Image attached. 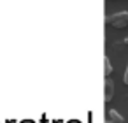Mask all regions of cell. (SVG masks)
Wrapping results in <instances>:
<instances>
[{"label": "cell", "instance_id": "obj_1", "mask_svg": "<svg viewBox=\"0 0 128 123\" xmlns=\"http://www.w3.org/2000/svg\"><path fill=\"white\" fill-rule=\"evenodd\" d=\"M105 23L112 25L114 28H124V27H128V11H121V13H116L112 16H107Z\"/></svg>", "mask_w": 128, "mask_h": 123}, {"label": "cell", "instance_id": "obj_2", "mask_svg": "<svg viewBox=\"0 0 128 123\" xmlns=\"http://www.w3.org/2000/svg\"><path fill=\"white\" fill-rule=\"evenodd\" d=\"M112 97H114V81L110 77H105V81H104V100L110 102Z\"/></svg>", "mask_w": 128, "mask_h": 123}, {"label": "cell", "instance_id": "obj_3", "mask_svg": "<svg viewBox=\"0 0 128 123\" xmlns=\"http://www.w3.org/2000/svg\"><path fill=\"white\" fill-rule=\"evenodd\" d=\"M107 121H110V123H124V118L116 109H109L107 111Z\"/></svg>", "mask_w": 128, "mask_h": 123}, {"label": "cell", "instance_id": "obj_4", "mask_svg": "<svg viewBox=\"0 0 128 123\" xmlns=\"http://www.w3.org/2000/svg\"><path fill=\"white\" fill-rule=\"evenodd\" d=\"M110 74H112L110 60H109V56H104V76H105V77H110Z\"/></svg>", "mask_w": 128, "mask_h": 123}, {"label": "cell", "instance_id": "obj_5", "mask_svg": "<svg viewBox=\"0 0 128 123\" xmlns=\"http://www.w3.org/2000/svg\"><path fill=\"white\" fill-rule=\"evenodd\" d=\"M123 83L128 84V65H126V70H124V74H123Z\"/></svg>", "mask_w": 128, "mask_h": 123}, {"label": "cell", "instance_id": "obj_6", "mask_svg": "<svg viewBox=\"0 0 128 123\" xmlns=\"http://www.w3.org/2000/svg\"><path fill=\"white\" fill-rule=\"evenodd\" d=\"M121 44H124V46H128V37H126V39H123V41H121Z\"/></svg>", "mask_w": 128, "mask_h": 123}, {"label": "cell", "instance_id": "obj_7", "mask_svg": "<svg viewBox=\"0 0 128 123\" xmlns=\"http://www.w3.org/2000/svg\"><path fill=\"white\" fill-rule=\"evenodd\" d=\"M105 123H110V121H105Z\"/></svg>", "mask_w": 128, "mask_h": 123}, {"label": "cell", "instance_id": "obj_8", "mask_svg": "<svg viewBox=\"0 0 128 123\" xmlns=\"http://www.w3.org/2000/svg\"><path fill=\"white\" fill-rule=\"evenodd\" d=\"M74 123H76V121H74Z\"/></svg>", "mask_w": 128, "mask_h": 123}]
</instances>
